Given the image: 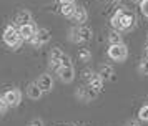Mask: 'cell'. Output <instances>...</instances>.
<instances>
[{"label": "cell", "mask_w": 148, "mask_h": 126, "mask_svg": "<svg viewBox=\"0 0 148 126\" xmlns=\"http://www.w3.org/2000/svg\"><path fill=\"white\" fill-rule=\"evenodd\" d=\"M138 118L141 121H148V105L141 106L140 110H138Z\"/></svg>", "instance_id": "ffe728a7"}, {"label": "cell", "mask_w": 148, "mask_h": 126, "mask_svg": "<svg viewBox=\"0 0 148 126\" xmlns=\"http://www.w3.org/2000/svg\"><path fill=\"white\" fill-rule=\"evenodd\" d=\"M125 126H140V123H138V121H135V119H130V121L125 123Z\"/></svg>", "instance_id": "484cf974"}, {"label": "cell", "mask_w": 148, "mask_h": 126, "mask_svg": "<svg viewBox=\"0 0 148 126\" xmlns=\"http://www.w3.org/2000/svg\"><path fill=\"white\" fill-rule=\"evenodd\" d=\"M72 18L75 20V22H78V23H85L87 22V18H88V13H87V10L83 8V7H77V10H75V13H73V17Z\"/></svg>", "instance_id": "5bb4252c"}, {"label": "cell", "mask_w": 148, "mask_h": 126, "mask_svg": "<svg viewBox=\"0 0 148 126\" xmlns=\"http://www.w3.org/2000/svg\"><path fill=\"white\" fill-rule=\"evenodd\" d=\"M90 58H92V53H90L88 48H82L78 52V60L80 61H90Z\"/></svg>", "instance_id": "ac0fdd59"}, {"label": "cell", "mask_w": 148, "mask_h": 126, "mask_svg": "<svg viewBox=\"0 0 148 126\" xmlns=\"http://www.w3.org/2000/svg\"><path fill=\"white\" fill-rule=\"evenodd\" d=\"M140 12L148 17V0H140Z\"/></svg>", "instance_id": "44dd1931"}, {"label": "cell", "mask_w": 148, "mask_h": 126, "mask_svg": "<svg viewBox=\"0 0 148 126\" xmlns=\"http://www.w3.org/2000/svg\"><path fill=\"white\" fill-rule=\"evenodd\" d=\"M92 75H93V72H92V70H83V72H82V76L87 80V81L92 78Z\"/></svg>", "instance_id": "cb8c5ba5"}, {"label": "cell", "mask_w": 148, "mask_h": 126, "mask_svg": "<svg viewBox=\"0 0 148 126\" xmlns=\"http://www.w3.org/2000/svg\"><path fill=\"white\" fill-rule=\"evenodd\" d=\"M60 5H65V3H73V0H58Z\"/></svg>", "instance_id": "4316f807"}, {"label": "cell", "mask_w": 148, "mask_h": 126, "mask_svg": "<svg viewBox=\"0 0 148 126\" xmlns=\"http://www.w3.org/2000/svg\"><path fill=\"white\" fill-rule=\"evenodd\" d=\"M15 23L18 27L25 25V23H32V13L28 12V10H20L15 15Z\"/></svg>", "instance_id": "7c38bea8"}, {"label": "cell", "mask_w": 148, "mask_h": 126, "mask_svg": "<svg viewBox=\"0 0 148 126\" xmlns=\"http://www.w3.org/2000/svg\"><path fill=\"white\" fill-rule=\"evenodd\" d=\"M110 22H112V27L115 30H130L135 25V17L133 13L127 12V10H118Z\"/></svg>", "instance_id": "6da1fadb"}, {"label": "cell", "mask_w": 148, "mask_h": 126, "mask_svg": "<svg viewBox=\"0 0 148 126\" xmlns=\"http://www.w3.org/2000/svg\"><path fill=\"white\" fill-rule=\"evenodd\" d=\"M18 30H20L22 38L27 40V42H30V40L34 38V35L37 33V28H35L34 23H25V25H20V27H18Z\"/></svg>", "instance_id": "9c48e42d"}, {"label": "cell", "mask_w": 148, "mask_h": 126, "mask_svg": "<svg viewBox=\"0 0 148 126\" xmlns=\"http://www.w3.org/2000/svg\"><path fill=\"white\" fill-rule=\"evenodd\" d=\"M48 40H50V32L47 28H38L37 33L34 35V38L30 40V43L34 46H42L45 43H48Z\"/></svg>", "instance_id": "5b68a950"}, {"label": "cell", "mask_w": 148, "mask_h": 126, "mask_svg": "<svg viewBox=\"0 0 148 126\" xmlns=\"http://www.w3.org/2000/svg\"><path fill=\"white\" fill-rule=\"evenodd\" d=\"M75 10H77L75 3H65V5H62V15H65V17H73Z\"/></svg>", "instance_id": "2e32d148"}, {"label": "cell", "mask_w": 148, "mask_h": 126, "mask_svg": "<svg viewBox=\"0 0 148 126\" xmlns=\"http://www.w3.org/2000/svg\"><path fill=\"white\" fill-rule=\"evenodd\" d=\"M108 42H110V45H113V43H121V35H120V30H115L108 35Z\"/></svg>", "instance_id": "e0dca14e"}, {"label": "cell", "mask_w": 148, "mask_h": 126, "mask_svg": "<svg viewBox=\"0 0 148 126\" xmlns=\"http://www.w3.org/2000/svg\"><path fill=\"white\" fill-rule=\"evenodd\" d=\"M97 95H98V91L93 90L92 86H80L77 91V98L80 101H90V99L97 98Z\"/></svg>", "instance_id": "ba28073f"}, {"label": "cell", "mask_w": 148, "mask_h": 126, "mask_svg": "<svg viewBox=\"0 0 148 126\" xmlns=\"http://www.w3.org/2000/svg\"><path fill=\"white\" fill-rule=\"evenodd\" d=\"M108 57L113 61H123L128 57V48L125 43H113L108 48Z\"/></svg>", "instance_id": "277c9868"}, {"label": "cell", "mask_w": 148, "mask_h": 126, "mask_svg": "<svg viewBox=\"0 0 148 126\" xmlns=\"http://www.w3.org/2000/svg\"><path fill=\"white\" fill-rule=\"evenodd\" d=\"M42 95H43V90L38 86V83H30L27 86V96L30 99H40Z\"/></svg>", "instance_id": "8fae6325"}, {"label": "cell", "mask_w": 148, "mask_h": 126, "mask_svg": "<svg viewBox=\"0 0 148 126\" xmlns=\"http://www.w3.org/2000/svg\"><path fill=\"white\" fill-rule=\"evenodd\" d=\"M3 98L8 103V106H18L22 101V93H20V90L12 88V90H7L3 93Z\"/></svg>", "instance_id": "52a82bcc"}, {"label": "cell", "mask_w": 148, "mask_h": 126, "mask_svg": "<svg viewBox=\"0 0 148 126\" xmlns=\"http://www.w3.org/2000/svg\"><path fill=\"white\" fill-rule=\"evenodd\" d=\"M62 65H72V61H70V57H68V55H63V57H62Z\"/></svg>", "instance_id": "d4e9b609"}, {"label": "cell", "mask_w": 148, "mask_h": 126, "mask_svg": "<svg viewBox=\"0 0 148 126\" xmlns=\"http://www.w3.org/2000/svg\"><path fill=\"white\" fill-rule=\"evenodd\" d=\"M113 2H118V0H113Z\"/></svg>", "instance_id": "f1b7e54d"}, {"label": "cell", "mask_w": 148, "mask_h": 126, "mask_svg": "<svg viewBox=\"0 0 148 126\" xmlns=\"http://www.w3.org/2000/svg\"><path fill=\"white\" fill-rule=\"evenodd\" d=\"M98 75H100L105 81H107V80H112V78H113V75H115L113 66H112V65H103L100 70H98Z\"/></svg>", "instance_id": "9a60e30c"}, {"label": "cell", "mask_w": 148, "mask_h": 126, "mask_svg": "<svg viewBox=\"0 0 148 126\" xmlns=\"http://www.w3.org/2000/svg\"><path fill=\"white\" fill-rule=\"evenodd\" d=\"M28 126H43V121H42L40 118H34L32 121H30V125Z\"/></svg>", "instance_id": "603a6c76"}, {"label": "cell", "mask_w": 148, "mask_h": 126, "mask_svg": "<svg viewBox=\"0 0 148 126\" xmlns=\"http://www.w3.org/2000/svg\"><path fill=\"white\" fill-rule=\"evenodd\" d=\"M93 38V32L88 27H75L70 30V40L73 43H85Z\"/></svg>", "instance_id": "3957f363"}, {"label": "cell", "mask_w": 148, "mask_h": 126, "mask_svg": "<svg viewBox=\"0 0 148 126\" xmlns=\"http://www.w3.org/2000/svg\"><path fill=\"white\" fill-rule=\"evenodd\" d=\"M143 52H145V57L148 58V42L145 43V46H143Z\"/></svg>", "instance_id": "83f0119b"}, {"label": "cell", "mask_w": 148, "mask_h": 126, "mask_svg": "<svg viewBox=\"0 0 148 126\" xmlns=\"http://www.w3.org/2000/svg\"><path fill=\"white\" fill-rule=\"evenodd\" d=\"M103 81H105V80L101 78L98 73H93V75H92V78L88 80V86H92L93 90H97V91L100 93L101 88H103Z\"/></svg>", "instance_id": "4fadbf2b"}, {"label": "cell", "mask_w": 148, "mask_h": 126, "mask_svg": "<svg viewBox=\"0 0 148 126\" xmlns=\"http://www.w3.org/2000/svg\"><path fill=\"white\" fill-rule=\"evenodd\" d=\"M37 83H38V86L43 90V93L52 91V88H53V78H52L50 75H47V73H45V75H42Z\"/></svg>", "instance_id": "30bf717a"}, {"label": "cell", "mask_w": 148, "mask_h": 126, "mask_svg": "<svg viewBox=\"0 0 148 126\" xmlns=\"http://www.w3.org/2000/svg\"><path fill=\"white\" fill-rule=\"evenodd\" d=\"M7 108H8V103L5 101V98H3V96H0V114H2V113H5V110H7Z\"/></svg>", "instance_id": "7402d4cb"}, {"label": "cell", "mask_w": 148, "mask_h": 126, "mask_svg": "<svg viewBox=\"0 0 148 126\" xmlns=\"http://www.w3.org/2000/svg\"><path fill=\"white\" fill-rule=\"evenodd\" d=\"M22 35H20V30L14 25H8L3 32V42L7 43L10 48H18L22 45Z\"/></svg>", "instance_id": "7a4b0ae2"}, {"label": "cell", "mask_w": 148, "mask_h": 126, "mask_svg": "<svg viewBox=\"0 0 148 126\" xmlns=\"http://www.w3.org/2000/svg\"><path fill=\"white\" fill-rule=\"evenodd\" d=\"M138 73L143 75V76H148V58L140 61V65H138Z\"/></svg>", "instance_id": "d6986e66"}, {"label": "cell", "mask_w": 148, "mask_h": 126, "mask_svg": "<svg viewBox=\"0 0 148 126\" xmlns=\"http://www.w3.org/2000/svg\"><path fill=\"white\" fill-rule=\"evenodd\" d=\"M57 75H58V78L62 81H65V83H70V81H73L75 78V70L72 65H60V68L57 70Z\"/></svg>", "instance_id": "8992f818"}]
</instances>
